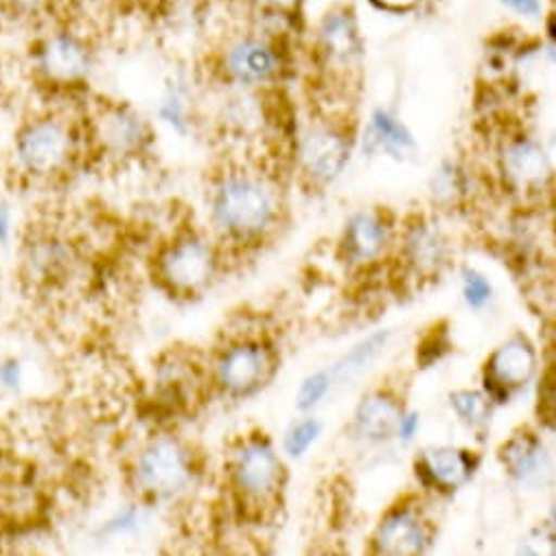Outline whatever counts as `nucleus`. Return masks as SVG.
Listing matches in <instances>:
<instances>
[{
	"mask_svg": "<svg viewBox=\"0 0 556 556\" xmlns=\"http://www.w3.org/2000/svg\"><path fill=\"white\" fill-rule=\"evenodd\" d=\"M204 226L230 261L267 248L288 224V193L269 167L243 154H226L202 187Z\"/></svg>",
	"mask_w": 556,
	"mask_h": 556,
	"instance_id": "f257e3e1",
	"label": "nucleus"
},
{
	"mask_svg": "<svg viewBox=\"0 0 556 556\" xmlns=\"http://www.w3.org/2000/svg\"><path fill=\"white\" fill-rule=\"evenodd\" d=\"M84 105L45 103L18 121L8 156L21 185L55 189L92 165Z\"/></svg>",
	"mask_w": 556,
	"mask_h": 556,
	"instance_id": "f03ea898",
	"label": "nucleus"
},
{
	"mask_svg": "<svg viewBox=\"0 0 556 556\" xmlns=\"http://www.w3.org/2000/svg\"><path fill=\"white\" fill-rule=\"evenodd\" d=\"M222 484L228 506L248 523H269L286 506L290 460L265 430L237 434L222 463Z\"/></svg>",
	"mask_w": 556,
	"mask_h": 556,
	"instance_id": "7ed1b4c3",
	"label": "nucleus"
},
{
	"mask_svg": "<svg viewBox=\"0 0 556 556\" xmlns=\"http://www.w3.org/2000/svg\"><path fill=\"white\" fill-rule=\"evenodd\" d=\"M206 478L204 454L172 426H159L129 450L123 480L129 497L152 508L189 500Z\"/></svg>",
	"mask_w": 556,
	"mask_h": 556,
	"instance_id": "20e7f679",
	"label": "nucleus"
},
{
	"mask_svg": "<svg viewBox=\"0 0 556 556\" xmlns=\"http://www.w3.org/2000/svg\"><path fill=\"white\" fill-rule=\"evenodd\" d=\"M230 263L204 224L182 222L156 241L148 258V276L159 294L172 303L191 305L219 286Z\"/></svg>",
	"mask_w": 556,
	"mask_h": 556,
	"instance_id": "39448f33",
	"label": "nucleus"
},
{
	"mask_svg": "<svg viewBox=\"0 0 556 556\" xmlns=\"http://www.w3.org/2000/svg\"><path fill=\"white\" fill-rule=\"evenodd\" d=\"M23 64L47 103L84 105L99 68V47L86 29L53 21L29 40Z\"/></svg>",
	"mask_w": 556,
	"mask_h": 556,
	"instance_id": "423d86ee",
	"label": "nucleus"
},
{
	"mask_svg": "<svg viewBox=\"0 0 556 556\" xmlns=\"http://www.w3.org/2000/svg\"><path fill=\"white\" fill-rule=\"evenodd\" d=\"M283 349L263 325L241 323L224 329L206 351V372L213 399L248 403L263 394L281 372Z\"/></svg>",
	"mask_w": 556,
	"mask_h": 556,
	"instance_id": "0eeeda50",
	"label": "nucleus"
},
{
	"mask_svg": "<svg viewBox=\"0 0 556 556\" xmlns=\"http://www.w3.org/2000/svg\"><path fill=\"white\" fill-rule=\"evenodd\" d=\"M288 40L254 25L224 34L206 53V86L256 92L278 90L290 75Z\"/></svg>",
	"mask_w": 556,
	"mask_h": 556,
	"instance_id": "6e6552de",
	"label": "nucleus"
},
{
	"mask_svg": "<svg viewBox=\"0 0 556 556\" xmlns=\"http://www.w3.org/2000/svg\"><path fill=\"white\" fill-rule=\"evenodd\" d=\"M84 121L92 165L125 172L148 165L159 150V125L152 114L125 99L90 97Z\"/></svg>",
	"mask_w": 556,
	"mask_h": 556,
	"instance_id": "1a4fd4ad",
	"label": "nucleus"
},
{
	"mask_svg": "<svg viewBox=\"0 0 556 556\" xmlns=\"http://www.w3.org/2000/svg\"><path fill=\"white\" fill-rule=\"evenodd\" d=\"M14 256L23 292L38 299L68 292L86 263L81 241L68 228L51 222H36L23 228Z\"/></svg>",
	"mask_w": 556,
	"mask_h": 556,
	"instance_id": "9d476101",
	"label": "nucleus"
},
{
	"mask_svg": "<svg viewBox=\"0 0 556 556\" xmlns=\"http://www.w3.org/2000/svg\"><path fill=\"white\" fill-rule=\"evenodd\" d=\"M353 154V131L331 114H318L294 129L292 169L309 191L331 187L346 169Z\"/></svg>",
	"mask_w": 556,
	"mask_h": 556,
	"instance_id": "9b49d317",
	"label": "nucleus"
},
{
	"mask_svg": "<svg viewBox=\"0 0 556 556\" xmlns=\"http://www.w3.org/2000/svg\"><path fill=\"white\" fill-rule=\"evenodd\" d=\"M437 541L432 500L424 493H403L372 523L364 556H430Z\"/></svg>",
	"mask_w": 556,
	"mask_h": 556,
	"instance_id": "f8f14e48",
	"label": "nucleus"
},
{
	"mask_svg": "<svg viewBox=\"0 0 556 556\" xmlns=\"http://www.w3.org/2000/svg\"><path fill=\"white\" fill-rule=\"evenodd\" d=\"M148 390L150 401L159 412L167 416L193 414L213 399L206 372V353L187 346L165 349L152 364Z\"/></svg>",
	"mask_w": 556,
	"mask_h": 556,
	"instance_id": "ddd939ff",
	"label": "nucleus"
},
{
	"mask_svg": "<svg viewBox=\"0 0 556 556\" xmlns=\"http://www.w3.org/2000/svg\"><path fill=\"white\" fill-rule=\"evenodd\" d=\"M213 110L206 121L213 123L222 141L237 150L267 141L276 127L274 108L269 103L271 92L241 88H213Z\"/></svg>",
	"mask_w": 556,
	"mask_h": 556,
	"instance_id": "4468645a",
	"label": "nucleus"
},
{
	"mask_svg": "<svg viewBox=\"0 0 556 556\" xmlns=\"http://www.w3.org/2000/svg\"><path fill=\"white\" fill-rule=\"evenodd\" d=\"M539 349L530 336L517 331L502 340L482 362L480 390L504 407L521 396L530 383L539 379Z\"/></svg>",
	"mask_w": 556,
	"mask_h": 556,
	"instance_id": "2eb2a0df",
	"label": "nucleus"
},
{
	"mask_svg": "<svg viewBox=\"0 0 556 556\" xmlns=\"http://www.w3.org/2000/svg\"><path fill=\"white\" fill-rule=\"evenodd\" d=\"M452 241L443 226L428 217L414 215L401 226L394 254L399 267L407 281L430 283L450 267L452 263Z\"/></svg>",
	"mask_w": 556,
	"mask_h": 556,
	"instance_id": "dca6fc26",
	"label": "nucleus"
},
{
	"mask_svg": "<svg viewBox=\"0 0 556 556\" xmlns=\"http://www.w3.org/2000/svg\"><path fill=\"white\" fill-rule=\"evenodd\" d=\"M480 467L482 456L460 445H430L416 452L412 460L416 486L432 502L454 497L473 482Z\"/></svg>",
	"mask_w": 556,
	"mask_h": 556,
	"instance_id": "f3484780",
	"label": "nucleus"
},
{
	"mask_svg": "<svg viewBox=\"0 0 556 556\" xmlns=\"http://www.w3.org/2000/svg\"><path fill=\"white\" fill-rule=\"evenodd\" d=\"M204 88L202 79L187 68L169 71L152 108V118L159 129L180 138V141H189L195 136L206 121Z\"/></svg>",
	"mask_w": 556,
	"mask_h": 556,
	"instance_id": "a211bd4d",
	"label": "nucleus"
},
{
	"mask_svg": "<svg viewBox=\"0 0 556 556\" xmlns=\"http://www.w3.org/2000/svg\"><path fill=\"white\" fill-rule=\"evenodd\" d=\"M364 55V40L355 12L349 5L329 8L314 29L316 64L333 75H349Z\"/></svg>",
	"mask_w": 556,
	"mask_h": 556,
	"instance_id": "6ab92c4d",
	"label": "nucleus"
},
{
	"mask_svg": "<svg viewBox=\"0 0 556 556\" xmlns=\"http://www.w3.org/2000/svg\"><path fill=\"white\" fill-rule=\"evenodd\" d=\"M396 237L399 230L383 211H357L342 228L338 252L344 265L366 271L381 265L394 252Z\"/></svg>",
	"mask_w": 556,
	"mask_h": 556,
	"instance_id": "aec40b11",
	"label": "nucleus"
},
{
	"mask_svg": "<svg viewBox=\"0 0 556 556\" xmlns=\"http://www.w3.org/2000/svg\"><path fill=\"white\" fill-rule=\"evenodd\" d=\"M405 409V392L390 381H379L357 399L349 421V434L362 445H386L394 441Z\"/></svg>",
	"mask_w": 556,
	"mask_h": 556,
	"instance_id": "412c9836",
	"label": "nucleus"
},
{
	"mask_svg": "<svg viewBox=\"0 0 556 556\" xmlns=\"http://www.w3.org/2000/svg\"><path fill=\"white\" fill-rule=\"evenodd\" d=\"M497 463L506 478L523 489H545L554 482V458L539 428L526 426L515 430L497 450Z\"/></svg>",
	"mask_w": 556,
	"mask_h": 556,
	"instance_id": "4be33fe9",
	"label": "nucleus"
},
{
	"mask_svg": "<svg viewBox=\"0 0 556 556\" xmlns=\"http://www.w3.org/2000/svg\"><path fill=\"white\" fill-rule=\"evenodd\" d=\"M500 174L504 182L519 193H536L552 178V163L543 146L528 134L510 136L500 148Z\"/></svg>",
	"mask_w": 556,
	"mask_h": 556,
	"instance_id": "5701e85b",
	"label": "nucleus"
},
{
	"mask_svg": "<svg viewBox=\"0 0 556 556\" xmlns=\"http://www.w3.org/2000/svg\"><path fill=\"white\" fill-rule=\"evenodd\" d=\"M362 146L366 154H386L392 161H407L416 152V141L409 127L386 108H375L364 131Z\"/></svg>",
	"mask_w": 556,
	"mask_h": 556,
	"instance_id": "b1692460",
	"label": "nucleus"
},
{
	"mask_svg": "<svg viewBox=\"0 0 556 556\" xmlns=\"http://www.w3.org/2000/svg\"><path fill=\"white\" fill-rule=\"evenodd\" d=\"M156 508L148 506L146 502L127 497L123 504H116L112 510H108L90 530L92 539L101 545H112L121 541H129L141 536L150 523Z\"/></svg>",
	"mask_w": 556,
	"mask_h": 556,
	"instance_id": "393cba45",
	"label": "nucleus"
},
{
	"mask_svg": "<svg viewBox=\"0 0 556 556\" xmlns=\"http://www.w3.org/2000/svg\"><path fill=\"white\" fill-rule=\"evenodd\" d=\"M392 340V331L390 329H377L368 336H364L362 340H357L333 366H331V372L340 383H346V381H353L357 379L359 375H364L381 355L383 351L388 349Z\"/></svg>",
	"mask_w": 556,
	"mask_h": 556,
	"instance_id": "a878e982",
	"label": "nucleus"
},
{
	"mask_svg": "<svg viewBox=\"0 0 556 556\" xmlns=\"http://www.w3.org/2000/svg\"><path fill=\"white\" fill-rule=\"evenodd\" d=\"M450 407L460 426L471 434L484 437L491 430L495 405L480 388H456L450 392Z\"/></svg>",
	"mask_w": 556,
	"mask_h": 556,
	"instance_id": "bb28decb",
	"label": "nucleus"
},
{
	"mask_svg": "<svg viewBox=\"0 0 556 556\" xmlns=\"http://www.w3.org/2000/svg\"><path fill=\"white\" fill-rule=\"evenodd\" d=\"M163 18L176 38L195 40L211 25L208 0H165Z\"/></svg>",
	"mask_w": 556,
	"mask_h": 556,
	"instance_id": "cd10ccee",
	"label": "nucleus"
},
{
	"mask_svg": "<svg viewBox=\"0 0 556 556\" xmlns=\"http://www.w3.org/2000/svg\"><path fill=\"white\" fill-rule=\"evenodd\" d=\"M325 424L320 421L318 414H299L296 419L283 430L281 439H278V447H281L283 456L294 463L303 460L323 439Z\"/></svg>",
	"mask_w": 556,
	"mask_h": 556,
	"instance_id": "c85d7f7f",
	"label": "nucleus"
},
{
	"mask_svg": "<svg viewBox=\"0 0 556 556\" xmlns=\"http://www.w3.org/2000/svg\"><path fill=\"white\" fill-rule=\"evenodd\" d=\"M338 381L331 368H318L307 372L294 394V407L299 414H316L318 407L333 394Z\"/></svg>",
	"mask_w": 556,
	"mask_h": 556,
	"instance_id": "c756f323",
	"label": "nucleus"
},
{
	"mask_svg": "<svg viewBox=\"0 0 556 556\" xmlns=\"http://www.w3.org/2000/svg\"><path fill=\"white\" fill-rule=\"evenodd\" d=\"M60 0H0V16L8 23L45 27L53 23Z\"/></svg>",
	"mask_w": 556,
	"mask_h": 556,
	"instance_id": "7c9ffc66",
	"label": "nucleus"
},
{
	"mask_svg": "<svg viewBox=\"0 0 556 556\" xmlns=\"http://www.w3.org/2000/svg\"><path fill=\"white\" fill-rule=\"evenodd\" d=\"M432 198L441 206H452L467 193V176L456 163H443L432 178Z\"/></svg>",
	"mask_w": 556,
	"mask_h": 556,
	"instance_id": "2f4dec72",
	"label": "nucleus"
},
{
	"mask_svg": "<svg viewBox=\"0 0 556 556\" xmlns=\"http://www.w3.org/2000/svg\"><path fill=\"white\" fill-rule=\"evenodd\" d=\"M536 424L547 432H556V364L539 375L536 383Z\"/></svg>",
	"mask_w": 556,
	"mask_h": 556,
	"instance_id": "473e14b6",
	"label": "nucleus"
},
{
	"mask_svg": "<svg viewBox=\"0 0 556 556\" xmlns=\"http://www.w3.org/2000/svg\"><path fill=\"white\" fill-rule=\"evenodd\" d=\"M460 292H463L465 305L473 312H482L484 307H489L493 296H495L493 283L489 281V276L484 271H480L478 267H463V271H460Z\"/></svg>",
	"mask_w": 556,
	"mask_h": 556,
	"instance_id": "72a5a7b5",
	"label": "nucleus"
},
{
	"mask_svg": "<svg viewBox=\"0 0 556 556\" xmlns=\"http://www.w3.org/2000/svg\"><path fill=\"white\" fill-rule=\"evenodd\" d=\"M29 383V364L21 355L0 357V394L21 396Z\"/></svg>",
	"mask_w": 556,
	"mask_h": 556,
	"instance_id": "f704fd0d",
	"label": "nucleus"
},
{
	"mask_svg": "<svg viewBox=\"0 0 556 556\" xmlns=\"http://www.w3.org/2000/svg\"><path fill=\"white\" fill-rule=\"evenodd\" d=\"M515 556H556V532L547 521L532 526L519 539Z\"/></svg>",
	"mask_w": 556,
	"mask_h": 556,
	"instance_id": "c9c22d12",
	"label": "nucleus"
},
{
	"mask_svg": "<svg viewBox=\"0 0 556 556\" xmlns=\"http://www.w3.org/2000/svg\"><path fill=\"white\" fill-rule=\"evenodd\" d=\"M21 222H18V211L12 202V198L0 191V252H14L21 239Z\"/></svg>",
	"mask_w": 556,
	"mask_h": 556,
	"instance_id": "e433bc0d",
	"label": "nucleus"
},
{
	"mask_svg": "<svg viewBox=\"0 0 556 556\" xmlns=\"http://www.w3.org/2000/svg\"><path fill=\"white\" fill-rule=\"evenodd\" d=\"M303 8H305V0H254L256 12L278 16L294 25L303 18Z\"/></svg>",
	"mask_w": 556,
	"mask_h": 556,
	"instance_id": "4c0bfd02",
	"label": "nucleus"
},
{
	"mask_svg": "<svg viewBox=\"0 0 556 556\" xmlns=\"http://www.w3.org/2000/svg\"><path fill=\"white\" fill-rule=\"evenodd\" d=\"M419 432H421V414L416 412V409H412V407H407L405 414L401 416V421H399L394 441L401 443V445H409V443L416 441Z\"/></svg>",
	"mask_w": 556,
	"mask_h": 556,
	"instance_id": "58836bf2",
	"label": "nucleus"
},
{
	"mask_svg": "<svg viewBox=\"0 0 556 556\" xmlns=\"http://www.w3.org/2000/svg\"><path fill=\"white\" fill-rule=\"evenodd\" d=\"M502 3L521 18L536 21L541 16V0H502Z\"/></svg>",
	"mask_w": 556,
	"mask_h": 556,
	"instance_id": "ea45409f",
	"label": "nucleus"
},
{
	"mask_svg": "<svg viewBox=\"0 0 556 556\" xmlns=\"http://www.w3.org/2000/svg\"><path fill=\"white\" fill-rule=\"evenodd\" d=\"M375 8L390 14H407L421 5V0H370Z\"/></svg>",
	"mask_w": 556,
	"mask_h": 556,
	"instance_id": "a19ab883",
	"label": "nucleus"
},
{
	"mask_svg": "<svg viewBox=\"0 0 556 556\" xmlns=\"http://www.w3.org/2000/svg\"><path fill=\"white\" fill-rule=\"evenodd\" d=\"M303 556H351V552L336 541H320L314 543Z\"/></svg>",
	"mask_w": 556,
	"mask_h": 556,
	"instance_id": "79ce46f5",
	"label": "nucleus"
},
{
	"mask_svg": "<svg viewBox=\"0 0 556 556\" xmlns=\"http://www.w3.org/2000/svg\"><path fill=\"white\" fill-rule=\"evenodd\" d=\"M10 23L0 16V64H3V58H5V27H8Z\"/></svg>",
	"mask_w": 556,
	"mask_h": 556,
	"instance_id": "37998d69",
	"label": "nucleus"
},
{
	"mask_svg": "<svg viewBox=\"0 0 556 556\" xmlns=\"http://www.w3.org/2000/svg\"><path fill=\"white\" fill-rule=\"evenodd\" d=\"M5 299H8V283H5V274L0 269V312L5 307Z\"/></svg>",
	"mask_w": 556,
	"mask_h": 556,
	"instance_id": "c03bdc74",
	"label": "nucleus"
},
{
	"mask_svg": "<svg viewBox=\"0 0 556 556\" xmlns=\"http://www.w3.org/2000/svg\"><path fill=\"white\" fill-rule=\"evenodd\" d=\"M547 34H549L552 45H556V10H554V14L547 18Z\"/></svg>",
	"mask_w": 556,
	"mask_h": 556,
	"instance_id": "a18cd8bd",
	"label": "nucleus"
},
{
	"mask_svg": "<svg viewBox=\"0 0 556 556\" xmlns=\"http://www.w3.org/2000/svg\"><path fill=\"white\" fill-rule=\"evenodd\" d=\"M547 523H549V528L556 532V500H554V504H552V510H549V517H547Z\"/></svg>",
	"mask_w": 556,
	"mask_h": 556,
	"instance_id": "49530a36",
	"label": "nucleus"
},
{
	"mask_svg": "<svg viewBox=\"0 0 556 556\" xmlns=\"http://www.w3.org/2000/svg\"><path fill=\"white\" fill-rule=\"evenodd\" d=\"M545 53H547V60L556 66V45H549V47L545 49Z\"/></svg>",
	"mask_w": 556,
	"mask_h": 556,
	"instance_id": "de8ad7c7",
	"label": "nucleus"
},
{
	"mask_svg": "<svg viewBox=\"0 0 556 556\" xmlns=\"http://www.w3.org/2000/svg\"><path fill=\"white\" fill-rule=\"evenodd\" d=\"M554 3H556V0H554Z\"/></svg>",
	"mask_w": 556,
	"mask_h": 556,
	"instance_id": "09e8293b",
	"label": "nucleus"
}]
</instances>
